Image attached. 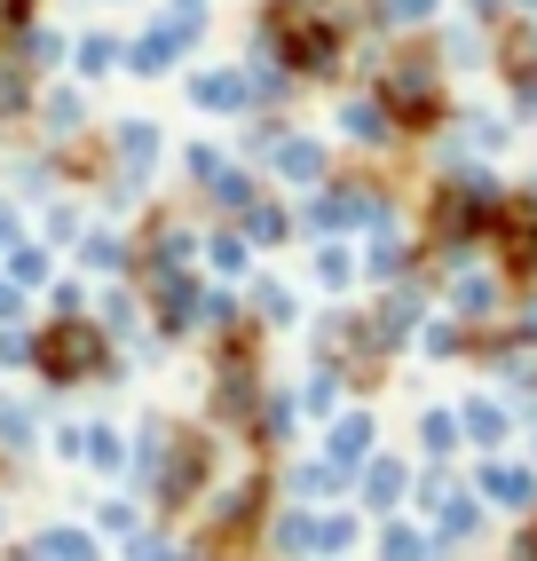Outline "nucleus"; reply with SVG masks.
<instances>
[{
	"mask_svg": "<svg viewBox=\"0 0 537 561\" xmlns=\"http://www.w3.org/2000/svg\"><path fill=\"white\" fill-rule=\"evenodd\" d=\"M300 403H309V411H332V403H340V380H332V371H324V380H309V396H300Z\"/></svg>",
	"mask_w": 537,
	"mask_h": 561,
	"instance_id": "obj_23",
	"label": "nucleus"
},
{
	"mask_svg": "<svg viewBox=\"0 0 537 561\" xmlns=\"http://www.w3.org/2000/svg\"><path fill=\"white\" fill-rule=\"evenodd\" d=\"M419 443H427V459L458 451V411H427V420H419Z\"/></svg>",
	"mask_w": 537,
	"mask_h": 561,
	"instance_id": "obj_12",
	"label": "nucleus"
},
{
	"mask_svg": "<svg viewBox=\"0 0 537 561\" xmlns=\"http://www.w3.org/2000/svg\"><path fill=\"white\" fill-rule=\"evenodd\" d=\"M119 151H127V167L142 174V167H150V151H159V135H150L142 119H127V127H119Z\"/></svg>",
	"mask_w": 537,
	"mask_h": 561,
	"instance_id": "obj_16",
	"label": "nucleus"
},
{
	"mask_svg": "<svg viewBox=\"0 0 537 561\" xmlns=\"http://www.w3.org/2000/svg\"><path fill=\"white\" fill-rule=\"evenodd\" d=\"M340 127H349L356 142H388V135H396V111L379 103V95H356L349 111H340Z\"/></svg>",
	"mask_w": 537,
	"mask_h": 561,
	"instance_id": "obj_7",
	"label": "nucleus"
},
{
	"mask_svg": "<svg viewBox=\"0 0 537 561\" xmlns=\"http://www.w3.org/2000/svg\"><path fill=\"white\" fill-rule=\"evenodd\" d=\"M522 41H529V48H537V24H529V32H522Z\"/></svg>",
	"mask_w": 537,
	"mask_h": 561,
	"instance_id": "obj_27",
	"label": "nucleus"
},
{
	"mask_svg": "<svg viewBox=\"0 0 537 561\" xmlns=\"http://www.w3.org/2000/svg\"><path fill=\"white\" fill-rule=\"evenodd\" d=\"M482 499H490V506H506V514H537V467L490 459V467H482Z\"/></svg>",
	"mask_w": 537,
	"mask_h": 561,
	"instance_id": "obj_4",
	"label": "nucleus"
},
{
	"mask_svg": "<svg viewBox=\"0 0 537 561\" xmlns=\"http://www.w3.org/2000/svg\"><path fill=\"white\" fill-rule=\"evenodd\" d=\"M435 9H443V0H388V16H396V24H427Z\"/></svg>",
	"mask_w": 537,
	"mask_h": 561,
	"instance_id": "obj_21",
	"label": "nucleus"
},
{
	"mask_svg": "<svg viewBox=\"0 0 537 561\" xmlns=\"http://www.w3.org/2000/svg\"><path fill=\"white\" fill-rule=\"evenodd\" d=\"M450 317L458 324H498L506 317V277L498 270H458L450 277Z\"/></svg>",
	"mask_w": 537,
	"mask_h": 561,
	"instance_id": "obj_2",
	"label": "nucleus"
},
{
	"mask_svg": "<svg viewBox=\"0 0 537 561\" xmlns=\"http://www.w3.org/2000/svg\"><path fill=\"white\" fill-rule=\"evenodd\" d=\"M506 332H514V348H529V341H537V293L514 309V324H506Z\"/></svg>",
	"mask_w": 537,
	"mask_h": 561,
	"instance_id": "obj_20",
	"label": "nucleus"
},
{
	"mask_svg": "<svg viewBox=\"0 0 537 561\" xmlns=\"http://www.w3.org/2000/svg\"><path fill=\"white\" fill-rule=\"evenodd\" d=\"M0 317H16V293H9V285H0Z\"/></svg>",
	"mask_w": 537,
	"mask_h": 561,
	"instance_id": "obj_25",
	"label": "nucleus"
},
{
	"mask_svg": "<svg viewBox=\"0 0 537 561\" xmlns=\"http://www.w3.org/2000/svg\"><path fill=\"white\" fill-rule=\"evenodd\" d=\"M111 56H119L111 41H88V48H80V64H88V71H111Z\"/></svg>",
	"mask_w": 537,
	"mask_h": 561,
	"instance_id": "obj_24",
	"label": "nucleus"
},
{
	"mask_svg": "<svg viewBox=\"0 0 537 561\" xmlns=\"http://www.w3.org/2000/svg\"><path fill=\"white\" fill-rule=\"evenodd\" d=\"M403 482H411V474H403V459H372L364 499H372V506H396V499H403Z\"/></svg>",
	"mask_w": 537,
	"mask_h": 561,
	"instance_id": "obj_10",
	"label": "nucleus"
},
{
	"mask_svg": "<svg viewBox=\"0 0 537 561\" xmlns=\"http://www.w3.org/2000/svg\"><path fill=\"white\" fill-rule=\"evenodd\" d=\"M198 474H206V443H198V435H190V443H182V451L167 459V474H159V491H167V506H174V499H190V491H198Z\"/></svg>",
	"mask_w": 537,
	"mask_h": 561,
	"instance_id": "obj_6",
	"label": "nucleus"
},
{
	"mask_svg": "<svg viewBox=\"0 0 537 561\" xmlns=\"http://www.w3.org/2000/svg\"><path fill=\"white\" fill-rule=\"evenodd\" d=\"M403 261H411V253H403V238H379V245H372V270H379V277H396Z\"/></svg>",
	"mask_w": 537,
	"mask_h": 561,
	"instance_id": "obj_19",
	"label": "nucleus"
},
{
	"mask_svg": "<svg viewBox=\"0 0 537 561\" xmlns=\"http://www.w3.org/2000/svg\"><path fill=\"white\" fill-rule=\"evenodd\" d=\"M427 553H435V538L411 530V522H396V530L379 538V561H427Z\"/></svg>",
	"mask_w": 537,
	"mask_h": 561,
	"instance_id": "obj_11",
	"label": "nucleus"
},
{
	"mask_svg": "<svg viewBox=\"0 0 537 561\" xmlns=\"http://www.w3.org/2000/svg\"><path fill=\"white\" fill-rule=\"evenodd\" d=\"M317 277H324V285H349L356 261H349V253H317Z\"/></svg>",
	"mask_w": 537,
	"mask_h": 561,
	"instance_id": "obj_22",
	"label": "nucleus"
},
{
	"mask_svg": "<svg viewBox=\"0 0 537 561\" xmlns=\"http://www.w3.org/2000/svg\"><path fill=\"white\" fill-rule=\"evenodd\" d=\"M41 356L56 364V380H88V371L103 364V341H95L88 324H56L48 341H41Z\"/></svg>",
	"mask_w": 537,
	"mask_h": 561,
	"instance_id": "obj_3",
	"label": "nucleus"
},
{
	"mask_svg": "<svg viewBox=\"0 0 537 561\" xmlns=\"http://www.w3.org/2000/svg\"><path fill=\"white\" fill-rule=\"evenodd\" d=\"M41 561H95V546H88L80 530H48V538H41Z\"/></svg>",
	"mask_w": 537,
	"mask_h": 561,
	"instance_id": "obj_15",
	"label": "nucleus"
},
{
	"mask_svg": "<svg viewBox=\"0 0 537 561\" xmlns=\"http://www.w3.org/2000/svg\"><path fill=\"white\" fill-rule=\"evenodd\" d=\"M514 9H522V16H537V0H514Z\"/></svg>",
	"mask_w": 537,
	"mask_h": 561,
	"instance_id": "obj_26",
	"label": "nucleus"
},
{
	"mask_svg": "<svg viewBox=\"0 0 537 561\" xmlns=\"http://www.w3.org/2000/svg\"><path fill=\"white\" fill-rule=\"evenodd\" d=\"M190 32H198V16H182V24H159V32H150V41L135 48V64H142V71H167V64L190 48Z\"/></svg>",
	"mask_w": 537,
	"mask_h": 561,
	"instance_id": "obj_8",
	"label": "nucleus"
},
{
	"mask_svg": "<svg viewBox=\"0 0 537 561\" xmlns=\"http://www.w3.org/2000/svg\"><path fill=\"white\" fill-rule=\"evenodd\" d=\"M80 435H88V443H80L88 459H103V467H119V435H111V427H80Z\"/></svg>",
	"mask_w": 537,
	"mask_h": 561,
	"instance_id": "obj_18",
	"label": "nucleus"
},
{
	"mask_svg": "<svg viewBox=\"0 0 537 561\" xmlns=\"http://www.w3.org/2000/svg\"><path fill=\"white\" fill-rule=\"evenodd\" d=\"M364 451H372V420H364V411H349V420L332 427V467H356Z\"/></svg>",
	"mask_w": 537,
	"mask_h": 561,
	"instance_id": "obj_9",
	"label": "nucleus"
},
{
	"mask_svg": "<svg viewBox=\"0 0 537 561\" xmlns=\"http://www.w3.org/2000/svg\"><path fill=\"white\" fill-rule=\"evenodd\" d=\"M277 167H285L293 182H317V174H324V151H317V142H277Z\"/></svg>",
	"mask_w": 537,
	"mask_h": 561,
	"instance_id": "obj_13",
	"label": "nucleus"
},
{
	"mask_svg": "<svg viewBox=\"0 0 537 561\" xmlns=\"http://www.w3.org/2000/svg\"><path fill=\"white\" fill-rule=\"evenodd\" d=\"M458 435L482 443V451H498V443L514 435V403H498V396H467V403H458Z\"/></svg>",
	"mask_w": 537,
	"mask_h": 561,
	"instance_id": "obj_5",
	"label": "nucleus"
},
{
	"mask_svg": "<svg viewBox=\"0 0 537 561\" xmlns=\"http://www.w3.org/2000/svg\"><path fill=\"white\" fill-rule=\"evenodd\" d=\"M198 103H206V111H229V103H245L238 71H206V80H198Z\"/></svg>",
	"mask_w": 537,
	"mask_h": 561,
	"instance_id": "obj_14",
	"label": "nucleus"
},
{
	"mask_svg": "<svg viewBox=\"0 0 537 561\" xmlns=\"http://www.w3.org/2000/svg\"><path fill=\"white\" fill-rule=\"evenodd\" d=\"M190 309H198V301H190V285L167 277V285H159V317H167V324H190Z\"/></svg>",
	"mask_w": 537,
	"mask_h": 561,
	"instance_id": "obj_17",
	"label": "nucleus"
},
{
	"mask_svg": "<svg viewBox=\"0 0 537 561\" xmlns=\"http://www.w3.org/2000/svg\"><path fill=\"white\" fill-rule=\"evenodd\" d=\"M379 103H388L403 127H435V119H443V88H435V64L403 56V64L388 71V95H379Z\"/></svg>",
	"mask_w": 537,
	"mask_h": 561,
	"instance_id": "obj_1",
	"label": "nucleus"
}]
</instances>
